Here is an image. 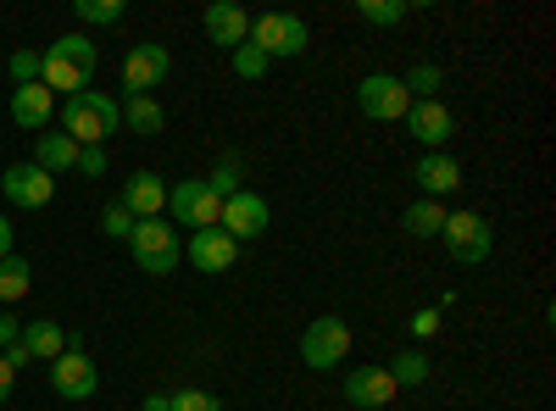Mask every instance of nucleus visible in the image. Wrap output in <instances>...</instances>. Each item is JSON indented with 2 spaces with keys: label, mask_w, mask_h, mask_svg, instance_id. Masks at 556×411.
<instances>
[{
  "label": "nucleus",
  "mask_w": 556,
  "mask_h": 411,
  "mask_svg": "<svg viewBox=\"0 0 556 411\" xmlns=\"http://www.w3.org/2000/svg\"><path fill=\"white\" fill-rule=\"evenodd\" d=\"M89 78H96V44L84 34H62L56 44H45L39 51V84L51 89V95H84Z\"/></svg>",
  "instance_id": "nucleus-1"
},
{
  "label": "nucleus",
  "mask_w": 556,
  "mask_h": 411,
  "mask_svg": "<svg viewBox=\"0 0 556 411\" xmlns=\"http://www.w3.org/2000/svg\"><path fill=\"white\" fill-rule=\"evenodd\" d=\"M117 128H123L117 101L101 95V89H84V95L62 101V133H67L73 145H106Z\"/></svg>",
  "instance_id": "nucleus-2"
},
{
  "label": "nucleus",
  "mask_w": 556,
  "mask_h": 411,
  "mask_svg": "<svg viewBox=\"0 0 556 411\" xmlns=\"http://www.w3.org/2000/svg\"><path fill=\"white\" fill-rule=\"evenodd\" d=\"M128 256L139 272H151V279H167V272L184 261V240H178V228L162 222V217H146V222H134V234H128Z\"/></svg>",
  "instance_id": "nucleus-3"
},
{
  "label": "nucleus",
  "mask_w": 556,
  "mask_h": 411,
  "mask_svg": "<svg viewBox=\"0 0 556 411\" xmlns=\"http://www.w3.org/2000/svg\"><path fill=\"white\" fill-rule=\"evenodd\" d=\"M440 245L456 267H484L490 251H495V228L490 217L479 211H445V228H440Z\"/></svg>",
  "instance_id": "nucleus-4"
},
{
  "label": "nucleus",
  "mask_w": 556,
  "mask_h": 411,
  "mask_svg": "<svg viewBox=\"0 0 556 411\" xmlns=\"http://www.w3.org/2000/svg\"><path fill=\"white\" fill-rule=\"evenodd\" d=\"M306 39H312V34H306V23H301L295 12H262V17H251V34H245V44H256L267 62L301 56Z\"/></svg>",
  "instance_id": "nucleus-5"
},
{
  "label": "nucleus",
  "mask_w": 556,
  "mask_h": 411,
  "mask_svg": "<svg viewBox=\"0 0 556 411\" xmlns=\"http://www.w3.org/2000/svg\"><path fill=\"white\" fill-rule=\"evenodd\" d=\"M351 356V329H345V317H312L306 334H301V361L312 373H329L340 368V361Z\"/></svg>",
  "instance_id": "nucleus-6"
},
{
  "label": "nucleus",
  "mask_w": 556,
  "mask_h": 411,
  "mask_svg": "<svg viewBox=\"0 0 556 411\" xmlns=\"http://www.w3.org/2000/svg\"><path fill=\"white\" fill-rule=\"evenodd\" d=\"M356 106H362V117H374V123H401L412 112V95H406L401 73H367L356 84Z\"/></svg>",
  "instance_id": "nucleus-7"
},
{
  "label": "nucleus",
  "mask_w": 556,
  "mask_h": 411,
  "mask_svg": "<svg viewBox=\"0 0 556 411\" xmlns=\"http://www.w3.org/2000/svg\"><path fill=\"white\" fill-rule=\"evenodd\" d=\"M167 211H173V222H178V228L201 234V228H217L223 201L201 184V178H184V184H173V190H167Z\"/></svg>",
  "instance_id": "nucleus-8"
},
{
  "label": "nucleus",
  "mask_w": 556,
  "mask_h": 411,
  "mask_svg": "<svg viewBox=\"0 0 556 411\" xmlns=\"http://www.w3.org/2000/svg\"><path fill=\"white\" fill-rule=\"evenodd\" d=\"M0 195H7L17 211H39L56 201V178L34 167V162H17V167H0Z\"/></svg>",
  "instance_id": "nucleus-9"
},
{
  "label": "nucleus",
  "mask_w": 556,
  "mask_h": 411,
  "mask_svg": "<svg viewBox=\"0 0 556 411\" xmlns=\"http://www.w3.org/2000/svg\"><path fill=\"white\" fill-rule=\"evenodd\" d=\"M51 389H56L62 400H96L101 373H96V361L84 356V345H78V339H67V350L51 361Z\"/></svg>",
  "instance_id": "nucleus-10"
},
{
  "label": "nucleus",
  "mask_w": 556,
  "mask_h": 411,
  "mask_svg": "<svg viewBox=\"0 0 556 411\" xmlns=\"http://www.w3.org/2000/svg\"><path fill=\"white\" fill-rule=\"evenodd\" d=\"M267 222H273V211H267V201L256 195V190H240V195H228L223 201V217H217V228L235 245H245V240H262L267 234Z\"/></svg>",
  "instance_id": "nucleus-11"
},
{
  "label": "nucleus",
  "mask_w": 556,
  "mask_h": 411,
  "mask_svg": "<svg viewBox=\"0 0 556 411\" xmlns=\"http://www.w3.org/2000/svg\"><path fill=\"white\" fill-rule=\"evenodd\" d=\"M173 73V56L167 44H134V51L123 56V89L128 95H151V89H162Z\"/></svg>",
  "instance_id": "nucleus-12"
},
{
  "label": "nucleus",
  "mask_w": 556,
  "mask_h": 411,
  "mask_svg": "<svg viewBox=\"0 0 556 411\" xmlns=\"http://www.w3.org/2000/svg\"><path fill=\"white\" fill-rule=\"evenodd\" d=\"M401 123H406V133H412L424 151H445L451 133H456V117H451L445 101H412V112H406Z\"/></svg>",
  "instance_id": "nucleus-13"
},
{
  "label": "nucleus",
  "mask_w": 556,
  "mask_h": 411,
  "mask_svg": "<svg viewBox=\"0 0 556 411\" xmlns=\"http://www.w3.org/2000/svg\"><path fill=\"white\" fill-rule=\"evenodd\" d=\"M412 184L424 190V201H445V195L462 190V162L451 151H424L412 167Z\"/></svg>",
  "instance_id": "nucleus-14"
},
{
  "label": "nucleus",
  "mask_w": 556,
  "mask_h": 411,
  "mask_svg": "<svg viewBox=\"0 0 556 411\" xmlns=\"http://www.w3.org/2000/svg\"><path fill=\"white\" fill-rule=\"evenodd\" d=\"M184 256H190V267H201L206 279H217V272H228L240 261V245L223 234V228H201V234L184 240Z\"/></svg>",
  "instance_id": "nucleus-15"
},
{
  "label": "nucleus",
  "mask_w": 556,
  "mask_h": 411,
  "mask_svg": "<svg viewBox=\"0 0 556 411\" xmlns=\"http://www.w3.org/2000/svg\"><path fill=\"white\" fill-rule=\"evenodd\" d=\"M117 201H123V211H128L134 222L162 217V211H167V184H162V172H146V167H139V172H128Z\"/></svg>",
  "instance_id": "nucleus-16"
},
{
  "label": "nucleus",
  "mask_w": 556,
  "mask_h": 411,
  "mask_svg": "<svg viewBox=\"0 0 556 411\" xmlns=\"http://www.w3.org/2000/svg\"><path fill=\"white\" fill-rule=\"evenodd\" d=\"M201 28H206L212 44H223V51H240L245 34H251V12L235 7V0H212L206 17H201Z\"/></svg>",
  "instance_id": "nucleus-17"
},
{
  "label": "nucleus",
  "mask_w": 556,
  "mask_h": 411,
  "mask_svg": "<svg viewBox=\"0 0 556 411\" xmlns=\"http://www.w3.org/2000/svg\"><path fill=\"white\" fill-rule=\"evenodd\" d=\"M51 117H56V95L45 84H17L12 89V123L23 133H45V128H51Z\"/></svg>",
  "instance_id": "nucleus-18"
},
{
  "label": "nucleus",
  "mask_w": 556,
  "mask_h": 411,
  "mask_svg": "<svg viewBox=\"0 0 556 411\" xmlns=\"http://www.w3.org/2000/svg\"><path fill=\"white\" fill-rule=\"evenodd\" d=\"M401 389H395V378L384 373V368H351L345 373V400L351 406H362V411H379V406H390Z\"/></svg>",
  "instance_id": "nucleus-19"
},
{
  "label": "nucleus",
  "mask_w": 556,
  "mask_h": 411,
  "mask_svg": "<svg viewBox=\"0 0 556 411\" xmlns=\"http://www.w3.org/2000/svg\"><path fill=\"white\" fill-rule=\"evenodd\" d=\"M23 350L34 356V361H56L62 350H67V329L62 323H51V317H34V323H23Z\"/></svg>",
  "instance_id": "nucleus-20"
},
{
  "label": "nucleus",
  "mask_w": 556,
  "mask_h": 411,
  "mask_svg": "<svg viewBox=\"0 0 556 411\" xmlns=\"http://www.w3.org/2000/svg\"><path fill=\"white\" fill-rule=\"evenodd\" d=\"M73 162H78V145L67 133H34V167L56 178V172H73Z\"/></svg>",
  "instance_id": "nucleus-21"
},
{
  "label": "nucleus",
  "mask_w": 556,
  "mask_h": 411,
  "mask_svg": "<svg viewBox=\"0 0 556 411\" xmlns=\"http://www.w3.org/2000/svg\"><path fill=\"white\" fill-rule=\"evenodd\" d=\"M117 117H123L128 133H162V128H167V112L156 106V95H128V101L117 106Z\"/></svg>",
  "instance_id": "nucleus-22"
},
{
  "label": "nucleus",
  "mask_w": 556,
  "mask_h": 411,
  "mask_svg": "<svg viewBox=\"0 0 556 411\" xmlns=\"http://www.w3.org/2000/svg\"><path fill=\"white\" fill-rule=\"evenodd\" d=\"M401 228L412 240H440V228H445V206L440 201H412L401 211Z\"/></svg>",
  "instance_id": "nucleus-23"
},
{
  "label": "nucleus",
  "mask_w": 556,
  "mask_h": 411,
  "mask_svg": "<svg viewBox=\"0 0 556 411\" xmlns=\"http://www.w3.org/2000/svg\"><path fill=\"white\" fill-rule=\"evenodd\" d=\"M390 378H395V389H417V384H429V356L424 350H401V356H390V368H384Z\"/></svg>",
  "instance_id": "nucleus-24"
},
{
  "label": "nucleus",
  "mask_w": 556,
  "mask_h": 411,
  "mask_svg": "<svg viewBox=\"0 0 556 411\" xmlns=\"http://www.w3.org/2000/svg\"><path fill=\"white\" fill-rule=\"evenodd\" d=\"M28 284H34V261L12 251L7 261H0V300H7V306H12V300H23V295H28Z\"/></svg>",
  "instance_id": "nucleus-25"
},
{
  "label": "nucleus",
  "mask_w": 556,
  "mask_h": 411,
  "mask_svg": "<svg viewBox=\"0 0 556 411\" xmlns=\"http://www.w3.org/2000/svg\"><path fill=\"white\" fill-rule=\"evenodd\" d=\"M201 184L217 195V201H228V195H240L245 190V162L240 156H223L217 167H212V178H201Z\"/></svg>",
  "instance_id": "nucleus-26"
},
{
  "label": "nucleus",
  "mask_w": 556,
  "mask_h": 411,
  "mask_svg": "<svg viewBox=\"0 0 556 411\" xmlns=\"http://www.w3.org/2000/svg\"><path fill=\"white\" fill-rule=\"evenodd\" d=\"M406 12H412V0H356V17L374 28H395L406 23Z\"/></svg>",
  "instance_id": "nucleus-27"
},
{
  "label": "nucleus",
  "mask_w": 556,
  "mask_h": 411,
  "mask_svg": "<svg viewBox=\"0 0 556 411\" xmlns=\"http://www.w3.org/2000/svg\"><path fill=\"white\" fill-rule=\"evenodd\" d=\"M401 84H406V95H412V101H440V84H445V73H440L434 62H417L412 73H401Z\"/></svg>",
  "instance_id": "nucleus-28"
},
{
  "label": "nucleus",
  "mask_w": 556,
  "mask_h": 411,
  "mask_svg": "<svg viewBox=\"0 0 556 411\" xmlns=\"http://www.w3.org/2000/svg\"><path fill=\"white\" fill-rule=\"evenodd\" d=\"M73 12H78V23H96V28H106V23H123L128 0H73Z\"/></svg>",
  "instance_id": "nucleus-29"
},
{
  "label": "nucleus",
  "mask_w": 556,
  "mask_h": 411,
  "mask_svg": "<svg viewBox=\"0 0 556 411\" xmlns=\"http://www.w3.org/2000/svg\"><path fill=\"white\" fill-rule=\"evenodd\" d=\"M228 56H235V78H245V84H262L267 78V56L256 51V44H240V51H228Z\"/></svg>",
  "instance_id": "nucleus-30"
},
{
  "label": "nucleus",
  "mask_w": 556,
  "mask_h": 411,
  "mask_svg": "<svg viewBox=\"0 0 556 411\" xmlns=\"http://www.w3.org/2000/svg\"><path fill=\"white\" fill-rule=\"evenodd\" d=\"M173 406L167 411H223V400L212 395V389H178V395H167Z\"/></svg>",
  "instance_id": "nucleus-31"
},
{
  "label": "nucleus",
  "mask_w": 556,
  "mask_h": 411,
  "mask_svg": "<svg viewBox=\"0 0 556 411\" xmlns=\"http://www.w3.org/2000/svg\"><path fill=\"white\" fill-rule=\"evenodd\" d=\"M101 234H106V240H128V234H134V217L123 211V201H112V206L101 211Z\"/></svg>",
  "instance_id": "nucleus-32"
},
{
  "label": "nucleus",
  "mask_w": 556,
  "mask_h": 411,
  "mask_svg": "<svg viewBox=\"0 0 556 411\" xmlns=\"http://www.w3.org/2000/svg\"><path fill=\"white\" fill-rule=\"evenodd\" d=\"M7 73H12V84H39V51H12Z\"/></svg>",
  "instance_id": "nucleus-33"
},
{
  "label": "nucleus",
  "mask_w": 556,
  "mask_h": 411,
  "mask_svg": "<svg viewBox=\"0 0 556 411\" xmlns=\"http://www.w3.org/2000/svg\"><path fill=\"white\" fill-rule=\"evenodd\" d=\"M73 172H84V178H101V172H106V145H78Z\"/></svg>",
  "instance_id": "nucleus-34"
},
{
  "label": "nucleus",
  "mask_w": 556,
  "mask_h": 411,
  "mask_svg": "<svg viewBox=\"0 0 556 411\" xmlns=\"http://www.w3.org/2000/svg\"><path fill=\"white\" fill-rule=\"evenodd\" d=\"M429 334H440V306H429V311L412 317V339H429Z\"/></svg>",
  "instance_id": "nucleus-35"
},
{
  "label": "nucleus",
  "mask_w": 556,
  "mask_h": 411,
  "mask_svg": "<svg viewBox=\"0 0 556 411\" xmlns=\"http://www.w3.org/2000/svg\"><path fill=\"white\" fill-rule=\"evenodd\" d=\"M17 334H23V323H17L12 311H0V350H7V345H17Z\"/></svg>",
  "instance_id": "nucleus-36"
},
{
  "label": "nucleus",
  "mask_w": 556,
  "mask_h": 411,
  "mask_svg": "<svg viewBox=\"0 0 556 411\" xmlns=\"http://www.w3.org/2000/svg\"><path fill=\"white\" fill-rule=\"evenodd\" d=\"M12 245H17V234H12V222H7V217H0V261H7V256H12Z\"/></svg>",
  "instance_id": "nucleus-37"
},
{
  "label": "nucleus",
  "mask_w": 556,
  "mask_h": 411,
  "mask_svg": "<svg viewBox=\"0 0 556 411\" xmlns=\"http://www.w3.org/2000/svg\"><path fill=\"white\" fill-rule=\"evenodd\" d=\"M12 378H17V373L7 368V361H0V406H7V400H12Z\"/></svg>",
  "instance_id": "nucleus-38"
},
{
  "label": "nucleus",
  "mask_w": 556,
  "mask_h": 411,
  "mask_svg": "<svg viewBox=\"0 0 556 411\" xmlns=\"http://www.w3.org/2000/svg\"><path fill=\"white\" fill-rule=\"evenodd\" d=\"M167 406H173L167 395H146V406H139V411H167Z\"/></svg>",
  "instance_id": "nucleus-39"
}]
</instances>
